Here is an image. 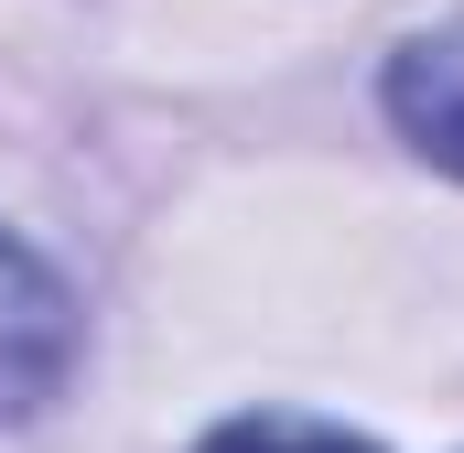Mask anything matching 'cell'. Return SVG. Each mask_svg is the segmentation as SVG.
I'll use <instances>...</instances> for the list:
<instances>
[{
    "instance_id": "obj_1",
    "label": "cell",
    "mask_w": 464,
    "mask_h": 453,
    "mask_svg": "<svg viewBox=\"0 0 464 453\" xmlns=\"http://www.w3.org/2000/svg\"><path fill=\"white\" fill-rule=\"evenodd\" d=\"M76 367V292L0 226V421H33Z\"/></svg>"
},
{
    "instance_id": "obj_2",
    "label": "cell",
    "mask_w": 464,
    "mask_h": 453,
    "mask_svg": "<svg viewBox=\"0 0 464 453\" xmlns=\"http://www.w3.org/2000/svg\"><path fill=\"white\" fill-rule=\"evenodd\" d=\"M389 119L421 162L464 173V22H432L421 43L389 54Z\"/></svg>"
},
{
    "instance_id": "obj_3",
    "label": "cell",
    "mask_w": 464,
    "mask_h": 453,
    "mask_svg": "<svg viewBox=\"0 0 464 453\" xmlns=\"http://www.w3.org/2000/svg\"><path fill=\"white\" fill-rule=\"evenodd\" d=\"M195 453H378L356 443V432H335V421H292V410H248V421H217Z\"/></svg>"
}]
</instances>
